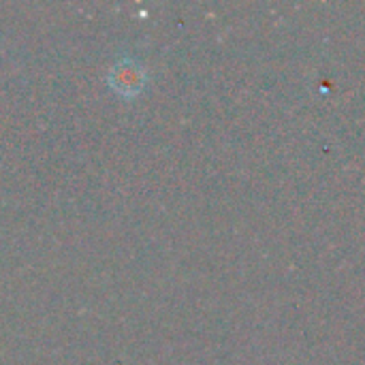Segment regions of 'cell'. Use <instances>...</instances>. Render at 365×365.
I'll return each mask as SVG.
<instances>
[{
    "mask_svg": "<svg viewBox=\"0 0 365 365\" xmlns=\"http://www.w3.org/2000/svg\"><path fill=\"white\" fill-rule=\"evenodd\" d=\"M109 83L115 92H120L124 96L139 94L143 90V83H145V71H143V66H139L133 60H122L111 71Z\"/></svg>",
    "mask_w": 365,
    "mask_h": 365,
    "instance_id": "obj_1",
    "label": "cell"
}]
</instances>
